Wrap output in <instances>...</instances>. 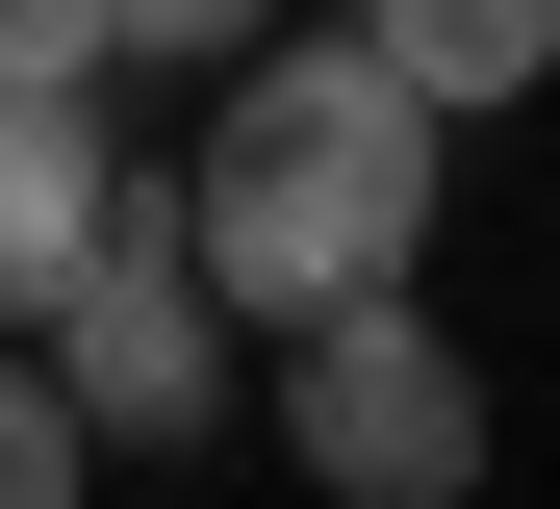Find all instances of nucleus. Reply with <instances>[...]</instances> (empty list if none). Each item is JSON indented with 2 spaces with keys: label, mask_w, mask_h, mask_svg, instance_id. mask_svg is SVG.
<instances>
[{
  "label": "nucleus",
  "mask_w": 560,
  "mask_h": 509,
  "mask_svg": "<svg viewBox=\"0 0 560 509\" xmlns=\"http://www.w3.org/2000/svg\"><path fill=\"white\" fill-rule=\"evenodd\" d=\"M178 230H205L230 332H306V305H357V280H433V102L383 77V26H255L205 77Z\"/></svg>",
  "instance_id": "nucleus-1"
},
{
  "label": "nucleus",
  "mask_w": 560,
  "mask_h": 509,
  "mask_svg": "<svg viewBox=\"0 0 560 509\" xmlns=\"http://www.w3.org/2000/svg\"><path fill=\"white\" fill-rule=\"evenodd\" d=\"M0 77H103V0H0Z\"/></svg>",
  "instance_id": "nucleus-8"
},
{
  "label": "nucleus",
  "mask_w": 560,
  "mask_h": 509,
  "mask_svg": "<svg viewBox=\"0 0 560 509\" xmlns=\"http://www.w3.org/2000/svg\"><path fill=\"white\" fill-rule=\"evenodd\" d=\"M26 357L77 382V433L103 459H178L230 407V332H205V230H178V178H128L103 230H77V280L26 305Z\"/></svg>",
  "instance_id": "nucleus-3"
},
{
  "label": "nucleus",
  "mask_w": 560,
  "mask_h": 509,
  "mask_svg": "<svg viewBox=\"0 0 560 509\" xmlns=\"http://www.w3.org/2000/svg\"><path fill=\"white\" fill-rule=\"evenodd\" d=\"M77 484H103V433H77V382L0 332V509H77Z\"/></svg>",
  "instance_id": "nucleus-6"
},
{
  "label": "nucleus",
  "mask_w": 560,
  "mask_h": 509,
  "mask_svg": "<svg viewBox=\"0 0 560 509\" xmlns=\"http://www.w3.org/2000/svg\"><path fill=\"white\" fill-rule=\"evenodd\" d=\"M128 204V128H103V77H0V332L77 280V230Z\"/></svg>",
  "instance_id": "nucleus-4"
},
{
  "label": "nucleus",
  "mask_w": 560,
  "mask_h": 509,
  "mask_svg": "<svg viewBox=\"0 0 560 509\" xmlns=\"http://www.w3.org/2000/svg\"><path fill=\"white\" fill-rule=\"evenodd\" d=\"M357 26H383V77L433 102V128H485V102L560 77V0H357Z\"/></svg>",
  "instance_id": "nucleus-5"
},
{
  "label": "nucleus",
  "mask_w": 560,
  "mask_h": 509,
  "mask_svg": "<svg viewBox=\"0 0 560 509\" xmlns=\"http://www.w3.org/2000/svg\"><path fill=\"white\" fill-rule=\"evenodd\" d=\"M280 0H103V77H230Z\"/></svg>",
  "instance_id": "nucleus-7"
},
{
  "label": "nucleus",
  "mask_w": 560,
  "mask_h": 509,
  "mask_svg": "<svg viewBox=\"0 0 560 509\" xmlns=\"http://www.w3.org/2000/svg\"><path fill=\"white\" fill-rule=\"evenodd\" d=\"M280 459H306L331 509H458L485 484V357H458L408 280H357V305L280 332Z\"/></svg>",
  "instance_id": "nucleus-2"
}]
</instances>
